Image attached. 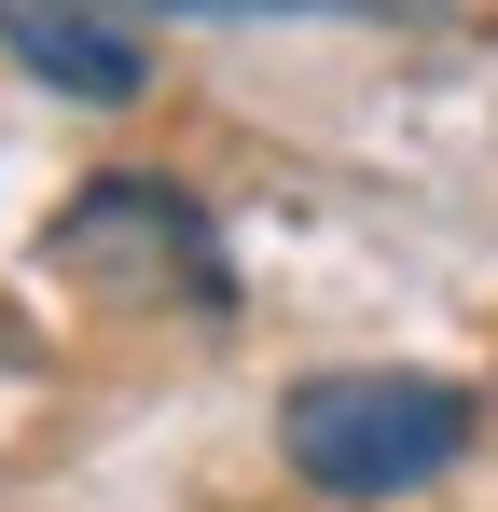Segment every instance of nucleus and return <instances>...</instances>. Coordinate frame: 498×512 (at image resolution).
Returning a JSON list of instances; mask_svg holds the SVG:
<instances>
[{"mask_svg":"<svg viewBox=\"0 0 498 512\" xmlns=\"http://www.w3.org/2000/svg\"><path fill=\"white\" fill-rule=\"evenodd\" d=\"M485 402L457 374H402V360H346V374H305L277 402V457L319 485V499H415L471 457Z\"/></svg>","mask_w":498,"mask_h":512,"instance_id":"nucleus-1","label":"nucleus"},{"mask_svg":"<svg viewBox=\"0 0 498 512\" xmlns=\"http://www.w3.org/2000/svg\"><path fill=\"white\" fill-rule=\"evenodd\" d=\"M111 14H402V0H111Z\"/></svg>","mask_w":498,"mask_h":512,"instance_id":"nucleus-4","label":"nucleus"},{"mask_svg":"<svg viewBox=\"0 0 498 512\" xmlns=\"http://www.w3.org/2000/svg\"><path fill=\"white\" fill-rule=\"evenodd\" d=\"M0 42L56 97H83V111H125V97L153 84V42H139V14H111V0H0Z\"/></svg>","mask_w":498,"mask_h":512,"instance_id":"nucleus-3","label":"nucleus"},{"mask_svg":"<svg viewBox=\"0 0 498 512\" xmlns=\"http://www.w3.org/2000/svg\"><path fill=\"white\" fill-rule=\"evenodd\" d=\"M56 277H83L97 305H194V319H236L222 222H208L180 180H83L70 222H56Z\"/></svg>","mask_w":498,"mask_h":512,"instance_id":"nucleus-2","label":"nucleus"}]
</instances>
